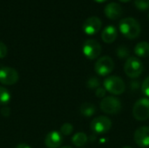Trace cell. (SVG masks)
<instances>
[{"label": "cell", "mask_w": 149, "mask_h": 148, "mask_svg": "<svg viewBox=\"0 0 149 148\" xmlns=\"http://www.w3.org/2000/svg\"><path fill=\"white\" fill-rule=\"evenodd\" d=\"M121 108V102L118 98L108 96L103 98L100 101V109L107 114H117L120 112Z\"/></svg>", "instance_id": "cell-5"}, {"label": "cell", "mask_w": 149, "mask_h": 148, "mask_svg": "<svg viewBox=\"0 0 149 148\" xmlns=\"http://www.w3.org/2000/svg\"><path fill=\"white\" fill-rule=\"evenodd\" d=\"M10 92L3 87V86H0V106H5L9 104V102L10 101Z\"/></svg>", "instance_id": "cell-18"}, {"label": "cell", "mask_w": 149, "mask_h": 148, "mask_svg": "<svg viewBox=\"0 0 149 148\" xmlns=\"http://www.w3.org/2000/svg\"><path fill=\"white\" fill-rule=\"evenodd\" d=\"M90 126L95 134H104L111 129L112 121L106 116H99L92 120Z\"/></svg>", "instance_id": "cell-7"}, {"label": "cell", "mask_w": 149, "mask_h": 148, "mask_svg": "<svg viewBox=\"0 0 149 148\" xmlns=\"http://www.w3.org/2000/svg\"><path fill=\"white\" fill-rule=\"evenodd\" d=\"M113 69L114 62L109 56H103L100 58L94 65V70L96 73L101 77L107 76L113 71Z\"/></svg>", "instance_id": "cell-6"}, {"label": "cell", "mask_w": 149, "mask_h": 148, "mask_svg": "<svg viewBox=\"0 0 149 148\" xmlns=\"http://www.w3.org/2000/svg\"><path fill=\"white\" fill-rule=\"evenodd\" d=\"M120 32L124 37L129 39H134L141 34V25L134 17H125L119 24Z\"/></svg>", "instance_id": "cell-1"}, {"label": "cell", "mask_w": 149, "mask_h": 148, "mask_svg": "<svg viewBox=\"0 0 149 148\" xmlns=\"http://www.w3.org/2000/svg\"><path fill=\"white\" fill-rule=\"evenodd\" d=\"M141 91L144 95L149 97V76H148L143 81L142 85H141Z\"/></svg>", "instance_id": "cell-23"}, {"label": "cell", "mask_w": 149, "mask_h": 148, "mask_svg": "<svg viewBox=\"0 0 149 148\" xmlns=\"http://www.w3.org/2000/svg\"><path fill=\"white\" fill-rule=\"evenodd\" d=\"M10 108H9L7 106H3V107L1 108V114H2L3 116L8 117V116L10 115Z\"/></svg>", "instance_id": "cell-26"}, {"label": "cell", "mask_w": 149, "mask_h": 148, "mask_svg": "<svg viewBox=\"0 0 149 148\" xmlns=\"http://www.w3.org/2000/svg\"><path fill=\"white\" fill-rule=\"evenodd\" d=\"M119 1H120V2H122V3H127V2H128V1H130V0H119Z\"/></svg>", "instance_id": "cell-29"}, {"label": "cell", "mask_w": 149, "mask_h": 148, "mask_svg": "<svg viewBox=\"0 0 149 148\" xmlns=\"http://www.w3.org/2000/svg\"><path fill=\"white\" fill-rule=\"evenodd\" d=\"M16 148H31L29 145H27V144H24V143H22V144H19V145H17Z\"/></svg>", "instance_id": "cell-27"}, {"label": "cell", "mask_w": 149, "mask_h": 148, "mask_svg": "<svg viewBox=\"0 0 149 148\" xmlns=\"http://www.w3.org/2000/svg\"><path fill=\"white\" fill-rule=\"evenodd\" d=\"M117 29L112 24L107 25L101 32V38L107 44H112L113 42H114L117 38Z\"/></svg>", "instance_id": "cell-14"}, {"label": "cell", "mask_w": 149, "mask_h": 148, "mask_svg": "<svg viewBox=\"0 0 149 148\" xmlns=\"http://www.w3.org/2000/svg\"><path fill=\"white\" fill-rule=\"evenodd\" d=\"M79 112L82 115L86 117H91L96 113V107L93 104L86 102L81 105L79 108Z\"/></svg>", "instance_id": "cell-17"}, {"label": "cell", "mask_w": 149, "mask_h": 148, "mask_svg": "<svg viewBox=\"0 0 149 148\" xmlns=\"http://www.w3.org/2000/svg\"><path fill=\"white\" fill-rule=\"evenodd\" d=\"M63 142L62 134L59 132H50L45 139V144L48 148H58Z\"/></svg>", "instance_id": "cell-12"}, {"label": "cell", "mask_w": 149, "mask_h": 148, "mask_svg": "<svg viewBox=\"0 0 149 148\" xmlns=\"http://www.w3.org/2000/svg\"><path fill=\"white\" fill-rule=\"evenodd\" d=\"M101 26H102V22L100 18H99L98 17L93 16V17L86 18V20L84 22L83 31L86 34L91 36V35H94L98 33L100 31Z\"/></svg>", "instance_id": "cell-10"}, {"label": "cell", "mask_w": 149, "mask_h": 148, "mask_svg": "<svg viewBox=\"0 0 149 148\" xmlns=\"http://www.w3.org/2000/svg\"><path fill=\"white\" fill-rule=\"evenodd\" d=\"M87 140H88L87 135L85 133H82V132L75 133L72 138V144L75 147H81L85 146L86 144Z\"/></svg>", "instance_id": "cell-16"}, {"label": "cell", "mask_w": 149, "mask_h": 148, "mask_svg": "<svg viewBox=\"0 0 149 148\" xmlns=\"http://www.w3.org/2000/svg\"><path fill=\"white\" fill-rule=\"evenodd\" d=\"M73 131V126L70 123H65L60 127V133L65 136L70 135Z\"/></svg>", "instance_id": "cell-19"}, {"label": "cell", "mask_w": 149, "mask_h": 148, "mask_svg": "<svg viewBox=\"0 0 149 148\" xmlns=\"http://www.w3.org/2000/svg\"><path fill=\"white\" fill-rule=\"evenodd\" d=\"M122 148H133V147H129V146H126V147H122Z\"/></svg>", "instance_id": "cell-31"}, {"label": "cell", "mask_w": 149, "mask_h": 148, "mask_svg": "<svg viewBox=\"0 0 149 148\" xmlns=\"http://www.w3.org/2000/svg\"><path fill=\"white\" fill-rule=\"evenodd\" d=\"M83 53L88 59H96L101 53V45L95 39H87L83 44Z\"/></svg>", "instance_id": "cell-8"}, {"label": "cell", "mask_w": 149, "mask_h": 148, "mask_svg": "<svg viewBox=\"0 0 149 148\" xmlns=\"http://www.w3.org/2000/svg\"><path fill=\"white\" fill-rule=\"evenodd\" d=\"M148 18H149V12H148Z\"/></svg>", "instance_id": "cell-32"}, {"label": "cell", "mask_w": 149, "mask_h": 148, "mask_svg": "<svg viewBox=\"0 0 149 148\" xmlns=\"http://www.w3.org/2000/svg\"><path fill=\"white\" fill-rule=\"evenodd\" d=\"M133 115L138 121H144L149 118V99L141 98L138 99L133 107Z\"/></svg>", "instance_id": "cell-4"}, {"label": "cell", "mask_w": 149, "mask_h": 148, "mask_svg": "<svg viewBox=\"0 0 149 148\" xmlns=\"http://www.w3.org/2000/svg\"><path fill=\"white\" fill-rule=\"evenodd\" d=\"M134 142L138 147L147 148L149 147V126H144L136 129L134 134Z\"/></svg>", "instance_id": "cell-11"}, {"label": "cell", "mask_w": 149, "mask_h": 148, "mask_svg": "<svg viewBox=\"0 0 149 148\" xmlns=\"http://www.w3.org/2000/svg\"><path fill=\"white\" fill-rule=\"evenodd\" d=\"M60 148H72V147H70V146H65V147H62Z\"/></svg>", "instance_id": "cell-30"}, {"label": "cell", "mask_w": 149, "mask_h": 148, "mask_svg": "<svg viewBox=\"0 0 149 148\" xmlns=\"http://www.w3.org/2000/svg\"><path fill=\"white\" fill-rule=\"evenodd\" d=\"M134 5L140 10H147L149 8V0H134Z\"/></svg>", "instance_id": "cell-21"}, {"label": "cell", "mask_w": 149, "mask_h": 148, "mask_svg": "<svg viewBox=\"0 0 149 148\" xmlns=\"http://www.w3.org/2000/svg\"><path fill=\"white\" fill-rule=\"evenodd\" d=\"M134 53L140 58H147L149 56V43L140 42L134 47Z\"/></svg>", "instance_id": "cell-15"}, {"label": "cell", "mask_w": 149, "mask_h": 148, "mask_svg": "<svg viewBox=\"0 0 149 148\" xmlns=\"http://www.w3.org/2000/svg\"><path fill=\"white\" fill-rule=\"evenodd\" d=\"M104 12L109 19L115 20L122 15V7L119 3L113 2L106 5Z\"/></svg>", "instance_id": "cell-13"}, {"label": "cell", "mask_w": 149, "mask_h": 148, "mask_svg": "<svg viewBox=\"0 0 149 148\" xmlns=\"http://www.w3.org/2000/svg\"><path fill=\"white\" fill-rule=\"evenodd\" d=\"M17 72L11 67H2L0 68V83L6 85H11L18 80Z\"/></svg>", "instance_id": "cell-9"}, {"label": "cell", "mask_w": 149, "mask_h": 148, "mask_svg": "<svg viewBox=\"0 0 149 148\" xmlns=\"http://www.w3.org/2000/svg\"><path fill=\"white\" fill-rule=\"evenodd\" d=\"M117 55L120 58H125L129 56V49L126 46H120L117 49Z\"/></svg>", "instance_id": "cell-20"}, {"label": "cell", "mask_w": 149, "mask_h": 148, "mask_svg": "<svg viewBox=\"0 0 149 148\" xmlns=\"http://www.w3.org/2000/svg\"><path fill=\"white\" fill-rule=\"evenodd\" d=\"M106 89L105 88H102V87H99L96 89V92H95V94L98 98H105V95H106Z\"/></svg>", "instance_id": "cell-25"}, {"label": "cell", "mask_w": 149, "mask_h": 148, "mask_svg": "<svg viewBox=\"0 0 149 148\" xmlns=\"http://www.w3.org/2000/svg\"><path fill=\"white\" fill-rule=\"evenodd\" d=\"M100 80L97 78H90L87 81V86L91 89H95V88H99L100 86Z\"/></svg>", "instance_id": "cell-22"}, {"label": "cell", "mask_w": 149, "mask_h": 148, "mask_svg": "<svg viewBox=\"0 0 149 148\" xmlns=\"http://www.w3.org/2000/svg\"><path fill=\"white\" fill-rule=\"evenodd\" d=\"M124 71L127 76L131 79H135L141 76L143 72L142 62L135 57H129L125 64Z\"/></svg>", "instance_id": "cell-3"}, {"label": "cell", "mask_w": 149, "mask_h": 148, "mask_svg": "<svg viewBox=\"0 0 149 148\" xmlns=\"http://www.w3.org/2000/svg\"><path fill=\"white\" fill-rule=\"evenodd\" d=\"M7 55V46L0 41V58H3Z\"/></svg>", "instance_id": "cell-24"}, {"label": "cell", "mask_w": 149, "mask_h": 148, "mask_svg": "<svg viewBox=\"0 0 149 148\" xmlns=\"http://www.w3.org/2000/svg\"><path fill=\"white\" fill-rule=\"evenodd\" d=\"M94 1H96L98 3H103V2H106L107 0H94Z\"/></svg>", "instance_id": "cell-28"}, {"label": "cell", "mask_w": 149, "mask_h": 148, "mask_svg": "<svg viewBox=\"0 0 149 148\" xmlns=\"http://www.w3.org/2000/svg\"><path fill=\"white\" fill-rule=\"evenodd\" d=\"M104 88L113 95H120L125 92L126 85L119 76H110L104 80Z\"/></svg>", "instance_id": "cell-2"}]
</instances>
